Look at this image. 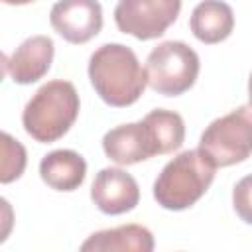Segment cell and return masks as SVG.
<instances>
[{
  "label": "cell",
  "mask_w": 252,
  "mask_h": 252,
  "mask_svg": "<svg viewBox=\"0 0 252 252\" xmlns=\"http://www.w3.org/2000/svg\"><path fill=\"white\" fill-rule=\"evenodd\" d=\"M185 140L181 114L165 108L148 112L140 122L120 124L102 136L106 158L118 165H134L154 156L171 154Z\"/></svg>",
  "instance_id": "6da1fadb"
},
{
  "label": "cell",
  "mask_w": 252,
  "mask_h": 252,
  "mask_svg": "<svg viewBox=\"0 0 252 252\" xmlns=\"http://www.w3.org/2000/svg\"><path fill=\"white\" fill-rule=\"evenodd\" d=\"M89 79L96 94L114 108L134 104L148 85L136 53L122 43H104L89 59Z\"/></svg>",
  "instance_id": "7a4b0ae2"
},
{
  "label": "cell",
  "mask_w": 252,
  "mask_h": 252,
  "mask_svg": "<svg viewBox=\"0 0 252 252\" xmlns=\"http://www.w3.org/2000/svg\"><path fill=\"white\" fill-rule=\"evenodd\" d=\"M81 100L73 83L55 79L41 85L22 112L24 130L39 144L63 138L79 116Z\"/></svg>",
  "instance_id": "3957f363"
},
{
  "label": "cell",
  "mask_w": 252,
  "mask_h": 252,
  "mask_svg": "<svg viewBox=\"0 0 252 252\" xmlns=\"http://www.w3.org/2000/svg\"><path fill=\"white\" fill-rule=\"evenodd\" d=\"M217 165L197 148L169 159L154 181V199L167 211L193 207L211 187Z\"/></svg>",
  "instance_id": "277c9868"
},
{
  "label": "cell",
  "mask_w": 252,
  "mask_h": 252,
  "mask_svg": "<svg viewBox=\"0 0 252 252\" xmlns=\"http://www.w3.org/2000/svg\"><path fill=\"white\" fill-rule=\"evenodd\" d=\"M199 150L217 167L244 161L252 154V104H242L213 120L201 134Z\"/></svg>",
  "instance_id": "5b68a950"
},
{
  "label": "cell",
  "mask_w": 252,
  "mask_h": 252,
  "mask_svg": "<svg viewBox=\"0 0 252 252\" xmlns=\"http://www.w3.org/2000/svg\"><path fill=\"white\" fill-rule=\"evenodd\" d=\"M199 55L183 41H163L146 59V79L152 91L163 96H179L189 91L199 75Z\"/></svg>",
  "instance_id": "8992f818"
},
{
  "label": "cell",
  "mask_w": 252,
  "mask_h": 252,
  "mask_svg": "<svg viewBox=\"0 0 252 252\" xmlns=\"http://www.w3.org/2000/svg\"><path fill=\"white\" fill-rule=\"evenodd\" d=\"M179 12L181 0H118L114 22L122 33L148 41L163 35Z\"/></svg>",
  "instance_id": "52a82bcc"
},
{
  "label": "cell",
  "mask_w": 252,
  "mask_h": 252,
  "mask_svg": "<svg viewBox=\"0 0 252 252\" xmlns=\"http://www.w3.org/2000/svg\"><path fill=\"white\" fill-rule=\"evenodd\" d=\"M51 28L69 43L81 45L102 30L98 0H59L49 12Z\"/></svg>",
  "instance_id": "ba28073f"
},
{
  "label": "cell",
  "mask_w": 252,
  "mask_h": 252,
  "mask_svg": "<svg viewBox=\"0 0 252 252\" xmlns=\"http://www.w3.org/2000/svg\"><path fill=\"white\" fill-rule=\"evenodd\" d=\"M91 199L104 215H124L140 203V187L128 171L120 167H104L93 181Z\"/></svg>",
  "instance_id": "9c48e42d"
},
{
  "label": "cell",
  "mask_w": 252,
  "mask_h": 252,
  "mask_svg": "<svg viewBox=\"0 0 252 252\" xmlns=\"http://www.w3.org/2000/svg\"><path fill=\"white\" fill-rule=\"evenodd\" d=\"M53 53L55 43L49 35H32L4 59V71L18 85H32L47 75Z\"/></svg>",
  "instance_id": "30bf717a"
},
{
  "label": "cell",
  "mask_w": 252,
  "mask_h": 252,
  "mask_svg": "<svg viewBox=\"0 0 252 252\" xmlns=\"http://www.w3.org/2000/svg\"><path fill=\"white\" fill-rule=\"evenodd\" d=\"M154 234L142 224H122L93 232L83 244V252H152Z\"/></svg>",
  "instance_id": "8fae6325"
},
{
  "label": "cell",
  "mask_w": 252,
  "mask_h": 252,
  "mask_svg": "<svg viewBox=\"0 0 252 252\" xmlns=\"http://www.w3.org/2000/svg\"><path fill=\"white\" fill-rule=\"evenodd\" d=\"M43 183L55 191H75L87 175V161L73 150H53L39 161Z\"/></svg>",
  "instance_id": "7c38bea8"
},
{
  "label": "cell",
  "mask_w": 252,
  "mask_h": 252,
  "mask_svg": "<svg viewBox=\"0 0 252 252\" xmlns=\"http://www.w3.org/2000/svg\"><path fill=\"white\" fill-rule=\"evenodd\" d=\"M189 28L199 41L207 45L220 43L234 30L232 8L222 0H203L193 8Z\"/></svg>",
  "instance_id": "4fadbf2b"
},
{
  "label": "cell",
  "mask_w": 252,
  "mask_h": 252,
  "mask_svg": "<svg viewBox=\"0 0 252 252\" xmlns=\"http://www.w3.org/2000/svg\"><path fill=\"white\" fill-rule=\"evenodd\" d=\"M26 148L14 140L8 132H2V169H0V181L12 183L14 179L22 177L26 169Z\"/></svg>",
  "instance_id": "5bb4252c"
},
{
  "label": "cell",
  "mask_w": 252,
  "mask_h": 252,
  "mask_svg": "<svg viewBox=\"0 0 252 252\" xmlns=\"http://www.w3.org/2000/svg\"><path fill=\"white\" fill-rule=\"evenodd\" d=\"M232 207L240 220L252 224V173L242 177L232 189Z\"/></svg>",
  "instance_id": "9a60e30c"
},
{
  "label": "cell",
  "mask_w": 252,
  "mask_h": 252,
  "mask_svg": "<svg viewBox=\"0 0 252 252\" xmlns=\"http://www.w3.org/2000/svg\"><path fill=\"white\" fill-rule=\"evenodd\" d=\"M4 4H10V6H24V4H30V2H35V0H2Z\"/></svg>",
  "instance_id": "2e32d148"
},
{
  "label": "cell",
  "mask_w": 252,
  "mask_h": 252,
  "mask_svg": "<svg viewBox=\"0 0 252 252\" xmlns=\"http://www.w3.org/2000/svg\"><path fill=\"white\" fill-rule=\"evenodd\" d=\"M248 100L252 104V73H250V79H248Z\"/></svg>",
  "instance_id": "e0dca14e"
}]
</instances>
